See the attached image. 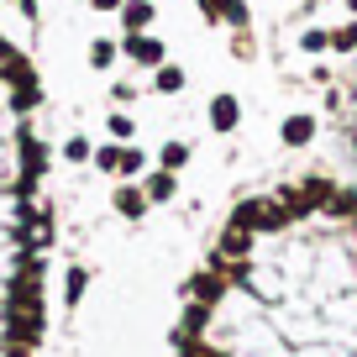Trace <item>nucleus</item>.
I'll return each mask as SVG.
<instances>
[{"label": "nucleus", "mask_w": 357, "mask_h": 357, "mask_svg": "<svg viewBox=\"0 0 357 357\" xmlns=\"http://www.w3.org/2000/svg\"><path fill=\"white\" fill-rule=\"evenodd\" d=\"M315 137V121L310 116H289V121H284V147H305Z\"/></svg>", "instance_id": "6"}, {"label": "nucleus", "mask_w": 357, "mask_h": 357, "mask_svg": "<svg viewBox=\"0 0 357 357\" xmlns=\"http://www.w3.org/2000/svg\"><path fill=\"white\" fill-rule=\"evenodd\" d=\"M132 132H137L132 116H111V137H116V142H132Z\"/></svg>", "instance_id": "17"}, {"label": "nucleus", "mask_w": 357, "mask_h": 357, "mask_svg": "<svg viewBox=\"0 0 357 357\" xmlns=\"http://www.w3.org/2000/svg\"><path fill=\"white\" fill-rule=\"evenodd\" d=\"M121 22L132 26V37H137L147 22H153V6H147V0H126V6H121Z\"/></svg>", "instance_id": "9"}, {"label": "nucleus", "mask_w": 357, "mask_h": 357, "mask_svg": "<svg viewBox=\"0 0 357 357\" xmlns=\"http://www.w3.org/2000/svg\"><path fill=\"white\" fill-rule=\"evenodd\" d=\"M200 11H205V16H211V22H221V16H226V11H231V0H200Z\"/></svg>", "instance_id": "19"}, {"label": "nucleus", "mask_w": 357, "mask_h": 357, "mask_svg": "<svg viewBox=\"0 0 357 357\" xmlns=\"http://www.w3.org/2000/svg\"><path fill=\"white\" fill-rule=\"evenodd\" d=\"M321 47H331V32H305V53H321Z\"/></svg>", "instance_id": "20"}, {"label": "nucleus", "mask_w": 357, "mask_h": 357, "mask_svg": "<svg viewBox=\"0 0 357 357\" xmlns=\"http://www.w3.org/2000/svg\"><path fill=\"white\" fill-rule=\"evenodd\" d=\"M331 47H342V53H352V47H357V22H352V26H342V32H331Z\"/></svg>", "instance_id": "16"}, {"label": "nucleus", "mask_w": 357, "mask_h": 357, "mask_svg": "<svg viewBox=\"0 0 357 357\" xmlns=\"http://www.w3.org/2000/svg\"><path fill=\"white\" fill-rule=\"evenodd\" d=\"M205 326H211V305H190V310H184V326H178V331H184V336H195V331H205Z\"/></svg>", "instance_id": "11"}, {"label": "nucleus", "mask_w": 357, "mask_h": 357, "mask_svg": "<svg viewBox=\"0 0 357 357\" xmlns=\"http://www.w3.org/2000/svg\"><path fill=\"white\" fill-rule=\"evenodd\" d=\"M184 163H190V147H184V142H168L163 147V168H168V174H178Z\"/></svg>", "instance_id": "12"}, {"label": "nucleus", "mask_w": 357, "mask_h": 357, "mask_svg": "<svg viewBox=\"0 0 357 357\" xmlns=\"http://www.w3.org/2000/svg\"><path fill=\"white\" fill-rule=\"evenodd\" d=\"M236 121H242V105H236V95H215V100H211V126H215V132H231Z\"/></svg>", "instance_id": "4"}, {"label": "nucleus", "mask_w": 357, "mask_h": 357, "mask_svg": "<svg viewBox=\"0 0 357 357\" xmlns=\"http://www.w3.org/2000/svg\"><path fill=\"white\" fill-rule=\"evenodd\" d=\"M126 53L137 58V63H147V68H163V43H158V37H126Z\"/></svg>", "instance_id": "3"}, {"label": "nucleus", "mask_w": 357, "mask_h": 357, "mask_svg": "<svg viewBox=\"0 0 357 357\" xmlns=\"http://www.w3.org/2000/svg\"><path fill=\"white\" fill-rule=\"evenodd\" d=\"M142 195H147V205H163V200H174V195H178V178L168 174V168H153L147 184H142Z\"/></svg>", "instance_id": "2"}, {"label": "nucleus", "mask_w": 357, "mask_h": 357, "mask_svg": "<svg viewBox=\"0 0 357 357\" xmlns=\"http://www.w3.org/2000/svg\"><path fill=\"white\" fill-rule=\"evenodd\" d=\"M252 252V231H236V226H226L221 236V257H247Z\"/></svg>", "instance_id": "8"}, {"label": "nucleus", "mask_w": 357, "mask_h": 357, "mask_svg": "<svg viewBox=\"0 0 357 357\" xmlns=\"http://www.w3.org/2000/svg\"><path fill=\"white\" fill-rule=\"evenodd\" d=\"M195 357H200V352H195Z\"/></svg>", "instance_id": "23"}, {"label": "nucleus", "mask_w": 357, "mask_h": 357, "mask_svg": "<svg viewBox=\"0 0 357 357\" xmlns=\"http://www.w3.org/2000/svg\"><path fill=\"white\" fill-rule=\"evenodd\" d=\"M142 168H147V158L137 153L132 142H121V147H116V174H142Z\"/></svg>", "instance_id": "10"}, {"label": "nucleus", "mask_w": 357, "mask_h": 357, "mask_svg": "<svg viewBox=\"0 0 357 357\" xmlns=\"http://www.w3.org/2000/svg\"><path fill=\"white\" fill-rule=\"evenodd\" d=\"M84 289H89V273H84V268H68V273H63V305H68V310L84 300Z\"/></svg>", "instance_id": "7"}, {"label": "nucleus", "mask_w": 357, "mask_h": 357, "mask_svg": "<svg viewBox=\"0 0 357 357\" xmlns=\"http://www.w3.org/2000/svg\"><path fill=\"white\" fill-rule=\"evenodd\" d=\"M116 215H126V221H142V215H147V195L137 190V184H121V190H116Z\"/></svg>", "instance_id": "5"}, {"label": "nucleus", "mask_w": 357, "mask_h": 357, "mask_svg": "<svg viewBox=\"0 0 357 357\" xmlns=\"http://www.w3.org/2000/svg\"><path fill=\"white\" fill-rule=\"evenodd\" d=\"M95 168H100V174H116V142H111V147H100V153H95Z\"/></svg>", "instance_id": "18"}, {"label": "nucleus", "mask_w": 357, "mask_h": 357, "mask_svg": "<svg viewBox=\"0 0 357 357\" xmlns=\"http://www.w3.org/2000/svg\"><path fill=\"white\" fill-rule=\"evenodd\" d=\"M95 11H121V0H89Z\"/></svg>", "instance_id": "21"}, {"label": "nucleus", "mask_w": 357, "mask_h": 357, "mask_svg": "<svg viewBox=\"0 0 357 357\" xmlns=\"http://www.w3.org/2000/svg\"><path fill=\"white\" fill-rule=\"evenodd\" d=\"M158 89H163V95H178V89H184V74H178L174 63H163L158 68Z\"/></svg>", "instance_id": "13"}, {"label": "nucleus", "mask_w": 357, "mask_h": 357, "mask_svg": "<svg viewBox=\"0 0 357 357\" xmlns=\"http://www.w3.org/2000/svg\"><path fill=\"white\" fill-rule=\"evenodd\" d=\"M16 357H26V352H16Z\"/></svg>", "instance_id": "22"}, {"label": "nucleus", "mask_w": 357, "mask_h": 357, "mask_svg": "<svg viewBox=\"0 0 357 357\" xmlns=\"http://www.w3.org/2000/svg\"><path fill=\"white\" fill-rule=\"evenodd\" d=\"M221 289H226V279L215 273V268H205V273H195V279L184 284V294H190L195 305H215V300H221Z\"/></svg>", "instance_id": "1"}, {"label": "nucleus", "mask_w": 357, "mask_h": 357, "mask_svg": "<svg viewBox=\"0 0 357 357\" xmlns=\"http://www.w3.org/2000/svg\"><path fill=\"white\" fill-rule=\"evenodd\" d=\"M63 158H68V163H84V158H95V147H89L84 137H68V142H63Z\"/></svg>", "instance_id": "14"}, {"label": "nucleus", "mask_w": 357, "mask_h": 357, "mask_svg": "<svg viewBox=\"0 0 357 357\" xmlns=\"http://www.w3.org/2000/svg\"><path fill=\"white\" fill-rule=\"evenodd\" d=\"M111 58H116V47L105 43V37H100L95 47H89V63H95V68H111Z\"/></svg>", "instance_id": "15"}]
</instances>
